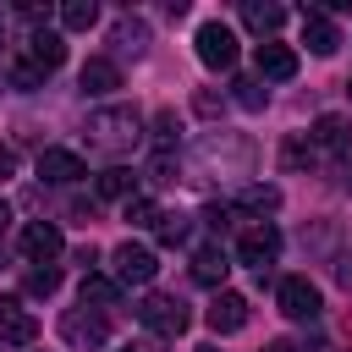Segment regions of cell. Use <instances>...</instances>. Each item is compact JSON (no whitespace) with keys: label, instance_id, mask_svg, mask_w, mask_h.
Segmentation results:
<instances>
[{"label":"cell","instance_id":"cell-1","mask_svg":"<svg viewBox=\"0 0 352 352\" xmlns=\"http://www.w3.org/2000/svg\"><path fill=\"white\" fill-rule=\"evenodd\" d=\"M82 132H88V148H94V154H132V148L143 143V121H138V110H126V104L94 110Z\"/></svg>","mask_w":352,"mask_h":352},{"label":"cell","instance_id":"cell-2","mask_svg":"<svg viewBox=\"0 0 352 352\" xmlns=\"http://www.w3.org/2000/svg\"><path fill=\"white\" fill-rule=\"evenodd\" d=\"M187 319H192V314H187L176 297H160V292H148V297L138 302V324H143L154 341H176V336L187 330Z\"/></svg>","mask_w":352,"mask_h":352},{"label":"cell","instance_id":"cell-3","mask_svg":"<svg viewBox=\"0 0 352 352\" xmlns=\"http://www.w3.org/2000/svg\"><path fill=\"white\" fill-rule=\"evenodd\" d=\"M280 258V231L275 226H264V220H253L242 236H236V264H248V270H258V275H270V264Z\"/></svg>","mask_w":352,"mask_h":352},{"label":"cell","instance_id":"cell-4","mask_svg":"<svg viewBox=\"0 0 352 352\" xmlns=\"http://www.w3.org/2000/svg\"><path fill=\"white\" fill-rule=\"evenodd\" d=\"M192 44H198V60H204L209 72H231V66H236V33H231L226 22H204Z\"/></svg>","mask_w":352,"mask_h":352},{"label":"cell","instance_id":"cell-5","mask_svg":"<svg viewBox=\"0 0 352 352\" xmlns=\"http://www.w3.org/2000/svg\"><path fill=\"white\" fill-rule=\"evenodd\" d=\"M275 302H280L286 319H319V308H324V297H319V286L308 275H286L275 286Z\"/></svg>","mask_w":352,"mask_h":352},{"label":"cell","instance_id":"cell-6","mask_svg":"<svg viewBox=\"0 0 352 352\" xmlns=\"http://www.w3.org/2000/svg\"><path fill=\"white\" fill-rule=\"evenodd\" d=\"M110 264H116V280H121V286H148L154 270H160L154 248H143V242H121V248L110 253Z\"/></svg>","mask_w":352,"mask_h":352},{"label":"cell","instance_id":"cell-7","mask_svg":"<svg viewBox=\"0 0 352 352\" xmlns=\"http://www.w3.org/2000/svg\"><path fill=\"white\" fill-rule=\"evenodd\" d=\"M22 60H28L38 77H50V72L66 60V44H60V33H55V28H33V33H28V44H22Z\"/></svg>","mask_w":352,"mask_h":352},{"label":"cell","instance_id":"cell-8","mask_svg":"<svg viewBox=\"0 0 352 352\" xmlns=\"http://www.w3.org/2000/svg\"><path fill=\"white\" fill-rule=\"evenodd\" d=\"M38 176H44L50 187H72V182L88 176V165H82V154H72V148H44V154H38Z\"/></svg>","mask_w":352,"mask_h":352},{"label":"cell","instance_id":"cell-9","mask_svg":"<svg viewBox=\"0 0 352 352\" xmlns=\"http://www.w3.org/2000/svg\"><path fill=\"white\" fill-rule=\"evenodd\" d=\"M204 324H209L214 336L242 330V324H248V297H236V292H214V302L204 308Z\"/></svg>","mask_w":352,"mask_h":352},{"label":"cell","instance_id":"cell-10","mask_svg":"<svg viewBox=\"0 0 352 352\" xmlns=\"http://www.w3.org/2000/svg\"><path fill=\"white\" fill-rule=\"evenodd\" d=\"M60 336H66L72 346H104V341H110V324H104V314L72 308V314L60 319Z\"/></svg>","mask_w":352,"mask_h":352},{"label":"cell","instance_id":"cell-11","mask_svg":"<svg viewBox=\"0 0 352 352\" xmlns=\"http://www.w3.org/2000/svg\"><path fill=\"white\" fill-rule=\"evenodd\" d=\"M33 336H38V319L22 308V297H0V341L33 346Z\"/></svg>","mask_w":352,"mask_h":352},{"label":"cell","instance_id":"cell-12","mask_svg":"<svg viewBox=\"0 0 352 352\" xmlns=\"http://www.w3.org/2000/svg\"><path fill=\"white\" fill-rule=\"evenodd\" d=\"M60 248H66V236H60V226H55V220H33V226L22 231V253H28L33 264L60 258Z\"/></svg>","mask_w":352,"mask_h":352},{"label":"cell","instance_id":"cell-13","mask_svg":"<svg viewBox=\"0 0 352 352\" xmlns=\"http://www.w3.org/2000/svg\"><path fill=\"white\" fill-rule=\"evenodd\" d=\"M253 60H258V77H270V82H286V77H297V50H292V44H275V38H264Z\"/></svg>","mask_w":352,"mask_h":352},{"label":"cell","instance_id":"cell-14","mask_svg":"<svg viewBox=\"0 0 352 352\" xmlns=\"http://www.w3.org/2000/svg\"><path fill=\"white\" fill-rule=\"evenodd\" d=\"M226 275H231V253H226L220 242H204V248L192 253V280H198V286H226Z\"/></svg>","mask_w":352,"mask_h":352},{"label":"cell","instance_id":"cell-15","mask_svg":"<svg viewBox=\"0 0 352 352\" xmlns=\"http://www.w3.org/2000/svg\"><path fill=\"white\" fill-rule=\"evenodd\" d=\"M77 82H82V94H116L121 88V66L110 60V55H94V60H82V72H77Z\"/></svg>","mask_w":352,"mask_h":352},{"label":"cell","instance_id":"cell-16","mask_svg":"<svg viewBox=\"0 0 352 352\" xmlns=\"http://www.w3.org/2000/svg\"><path fill=\"white\" fill-rule=\"evenodd\" d=\"M302 44H308L314 55H336L341 33H336V22H330L324 11H302Z\"/></svg>","mask_w":352,"mask_h":352},{"label":"cell","instance_id":"cell-17","mask_svg":"<svg viewBox=\"0 0 352 352\" xmlns=\"http://www.w3.org/2000/svg\"><path fill=\"white\" fill-rule=\"evenodd\" d=\"M110 44H116V55H132V60H138V55L148 50V22H143V16H121V22L110 28Z\"/></svg>","mask_w":352,"mask_h":352},{"label":"cell","instance_id":"cell-18","mask_svg":"<svg viewBox=\"0 0 352 352\" xmlns=\"http://www.w3.org/2000/svg\"><path fill=\"white\" fill-rule=\"evenodd\" d=\"M242 22H248V33L270 38V33L286 22V6H275V0H248V6H242Z\"/></svg>","mask_w":352,"mask_h":352},{"label":"cell","instance_id":"cell-19","mask_svg":"<svg viewBox=\"0 0 352 352\" xmlns=\"http://www.w3.org/2000/svg\"><path fill=\"white\" fill-rule=\"evenodd\" d=\"M231 209H242V214H275V209H280V187H270V182H248V187L236 192Z\"/></svg>","mask_w":352,"mask_h":352},{"label":"cell","instance_id":"cell-20","mask_svg":"<svg viewBox=\"0 0 352 352\" xmlns=\"http://www.w3.org/2000/svg\"><path fill=\"white\" fill-rule=\"evenodd\" d=\"M77 292H82V308H116V302H121V280H116V275H99V270L82 275Z\"/></svg>","mask_w":352,"mask_h":352},{"label":"cell","instance_id":"cell-21","mask_svg":"<svg viewBox=\"0 0 352 352\" xmlns=\"http://www.w3.org/2000/svg\"><path fill=\"white\" fill-rule=\"evenodd\" d=\"M308 143H314L319 154H341V148H346V121H341V116H319L314 132H308Z\"/></svg>","mask_w":352,"mask_h":352},{"label":"cell","instance_id":"cell-22","mask_svg":"<svg viewBox=\"0 0 352 352\" xmlns=\"http://www.w3.org/2000/svg\"><path fill=\"white\" fill-rule=\"evenodd\" d=\"M94 187H99V198H132V192H138V176H132L126 165H110V170L94 176Z\"/></svg>","mask_w":352,"mask_h":352},{"label":"cell","instance_id":"cell-23","mask_svg":"<svg viewBox=\"0 0 352 352\" xmlns=\"http://www.w3.org/2000/svg\"><path fill=\"white\" fill-rule=\"evenodd\" d=\"M94 22H99V6H94V0H66V6H60V28H66V33H88Z\"/></svg>","mask_w":352,"mask_h":352},{"label":"cell","instance_id":"cell-24","mask_svg":"<svg viewBox=\"0 0 352 352\" xmlns=\"http://www.w3.org/2000/svg\"><path fill=\"white\" fill-rule=\"evenodd\" d=\"M121 214H126V226H143V231H154V220H160V204H154L148 192H132Z\"/></svg>","mask_w":352,"mask_h":352},{"label":"cell","instance_id":"cell-25","mask_svg":"<svg viewBox=\"0 0 352 352\" xmlns=\"http://www.w3.org/2000/svg\"><path fill=\"white\" fill-rule=\"evenodd\" d=\"M187 231H192V220H187V214H165V209H160V220H154V236H160V242H170V248H176V242H187Z\"/></svg>","mask_w":352,"mask_h":352},{"label":"cell","instance_id":"cell-26","mask_svg":"<svg viewBox=\"0 0 352 352\" xmlns=\"http://www.w3.org/2000/svg\"><path fill=\"white\" fill-rule=\"evenodd\" d=\"M231 99H236L242 110H264V99H270V94L258 88V77H236V82H231Z\"/></svg>","mask_w":352,"mask_h":352},{"label":"cell","instance_id":"cell-27","mask_svg":"<svg viewBox=\"0 0 352 352\" xmlns=\"http://www.w3.org/2000/svg\"><path fill=\"white\" fill-rule=\"evenodd\" d=\"M28 292H33V297H50V292H60V270H55V264H44V270H28Z\"/></svg>","mask_w":352,"mask_h":352},{"label":"cell","instance_id":"cell-28","mask_svg":"<svg viewBox=\"0 0 352 352\" xmlns=\"http://www.w3.org/2000/svg\"><path fill=\"white\" fill-rule=\"evenodd\" d=\"M154 143L170 154V143H176V116H170V110H160V116H154Z\"/></svg>","mask_w":352,"mask_h":352},{"label":"cell","instance_id":"cell-29","mask_svg":"<svg viewBox=\"0 0 352 352\" xmlns=\"http://www.w3.org/2000/svg\"><path fill=\"white\" fill-rule=\"evenodd\" d=\"M280 165L292 170V165H314V143H286L280 148Z\"/></svg>","mask_w":352,"mask_h":352},{"label":"cell","instance_id":"cell-30","mask_svg":"<svg viewBox=\"0 0 352 352\" xmlns=\"http://www.w3.org/2000/svg\"><path fill=\"white\" fill-rule=\"evenodd\" d=\"M11 82H16V88H38L44 77H38V72H33L28 60H16V66H11Z\"/></svg>","mask_w":352,"mask_h":352},{"label":"cell","instance_id":"cell-31","mask_svg":"<svg viewBox=\"0 0 352 352\" xmlns=\"http://www.w3.org/2000/svg\"><path fill=\"white\" fill-rule=\"evenodd\" d=\"M6 176H16V148L0 143V182H6Z\"/></svg>","mask_w":352,"mask_h":352},{"label":"cell","instance_id":"cell-32","mask_svg":"<svg viewBox=\"0 0 352 352\" xmlns=\"http://www.w3.org/2000/svg\"><path fill=\"white\" fill-rule=\"evenodd\" d=\"M192 104H198V116H214V110H220V99H214V94H198Z\"/></svg>","mask_w":352,"mask_h":352},{"label":"cell","instance_id":"cell-33","mask_svg":"<svg viewBox=\"0 0 352 352\" xmlns=\"http://www.w3.org/2000/svg\"><path fill=\"white\" fill-rule=\"evenodd\" d=\"M121 352H160V341H126Z\"/></svg>","mask_w":352,"mask_h":352},{"label":"cell","instance_id":"cell-34","mask_svg":"<svg viewBox=\"0 0 352 352\" xmlns=\"http://www.w3.org/2000/svg\"><path fill=\"white\" fill-rule=\"evenodd\" d=\"M6 220H11V209H6V198H0V231H6Z\"/></svg>","mask_w":352,"mask_h":352},{"label":"cell","instance_id":"cell-35","mask_svg":"<svg viewBox=\"0 0 352 352\" xmlns=\"http://www.w3.org/2000/svg\"><path fill=\"white\" fill-rule=\"evenodd\" d=\"M192 352H220V346H214V341H204V346H192Z\"/></svg>","mask_w":352,"mask_h":352},{"label":"cell","instance_id":"cell-36","mask_svg":"<svg viewBox=\"0 0 352 352\" xmlns=\"http://www.w3.org/2000/svg\"><path fill=\"white\" fill-rule=\"evenodd\" d=\"M346 94H352V77H346Z\"/></svg>","mask_w":352,"mask_h":352}]
</instances>
